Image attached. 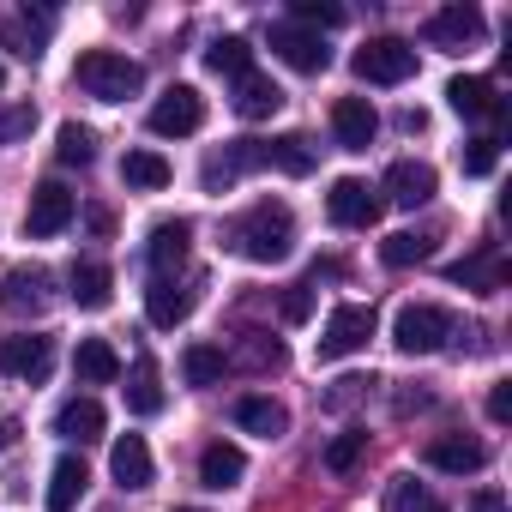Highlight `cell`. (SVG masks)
Instances as JSON below:
<instances>
[{
	"label": "cell",
	"mask_w": 512,
	"mask_h": 512,
	"mask_svg": "<svg viewBox=\"0 0 512 512\" xmlns=\"http://www.w3.org/2000/svg\"><path fill=\"white\" fill-rule=\"evenodd\" d=\"M290 241H296V217H290V205H272V199L247 205V211L229 223V247L241 253V260H253V266L284 260Z\"/></svg>",
	"instance_id": "obj_1"
},
{
	"label": "cell",
	"mask_w": 512,
	"mask_h": 512,
	"mask_svg": "<svg viewBox=\"0 0 512 512\" xmlns=\"http://www.w3.org/2000/svg\"><path fill=\"white\" fill-rule=\"evenodd\" d=\"M73 79H79V91L97 97V103H127V97H139L145 67L127 61V55H115V49H91V55H79Z\"/></svg>",
	"instance_id": "obj_2"
},
{
	"label": "cell",
	"mask_w": 512,
	"mask_h": 512,
	"mask_svg": "<svg viewBox=\"0 0 512 512\" xmlns=\"http://www.w3.org/2000/svg\"><path fill=\"white\" fill-rule=\"evenodd\" d=\"M446 338H452V314H446L440 302H410V308H398V320H392V344H398L404 356H434Z\"/></svg>",
	"instance_id": "obj_3"
},
{
	"label": "cell",
	"mask_w": 512,
	"mask_h": 512,
	"mask_svg": "<svg viewBox=\"0 0 512 512\" xmlns=\"http://www.w3.org/2000/svg\"><path fill=\"white\" fill-rule=\"evenodd\" d=\"M350 67H356V79H368V85H404V79H416V49H410L404 37H368Z\"/></svg>",
	"instance_id": "obj_4"
},
{
	"label": "cell",
	"mask_w": 512,
	"mask_h": 512,
	"mask_svg": "<svg viewBox=\"0 0 512 512\" xmlns=\"http://www.w3.org/2000/svg\"><path fill=\"white\" fill-rule=\"evenodd\" d=\"M374 308H362V302H338L332 308V320H326V332H320V362H344V356H356L368 338H374Z\"/></svg>",
	"instance_id": "obj_5"
},
{
	"label": "cell",
	"mask_w": 512,
	"mask_h": 512,
	"mask_svg": "<svg viewBox=\"0 0 512 512\" xmlns=\"http://www.w3.org/2000/svg\"><path fill=\"white\" fill-rule=\"evenodd\" d=\"M73 217H79V193H73L67 181H43V187L31 193V205H25V235H31V241H49V235H61Z\"/></svg>",
	"instance_id": "obj_6"
},
{
	"label": "cell",
	"mask_w": 512,
	"mask_h": 512,
	"mask_svg": "<svg viewBox=\"0 0 512 512\" xmlns=\"http://www.w3.org/2000/svg\"><path fill=\"white\" fill-rule=\"evenodd\" d=\"M205 127V97L193 85H169L157 103H151V133L157 139H187Z\"/></svg>",
	"instance_id": "obj_7"
},
{
	"label": "cell",
	"mask_w": 512,
	"mask_h": 512,
	"mask_svg": "<svg viewBox=\"0 0 512 512\" xmlns=\"http://www.w3.org/2000/svg\"><path fill=\"white\" fill-rule=\"evenodd\" d=\"M326 211H332V223H338V229H368V223H380L386 199H380V187H368V181L344 175V181H332Z\"/></svg>",
	"instance_id": "obj_8"
},
{
	"label": "cell",
	"mask_w": 512,
	"mask_h": 512,
	"mask_svg": "<svg viewBox=\"0 0 512 512\" xmlns=\"http://www.w3.org/2000/svg\"><path fill=\"white\" fill-rule=\"evenodd\" d=\"M272 55L284 61V67H296V73H326L332 67V49L320 43V31H302V25H272Z\"/></svg>",
	"instance_id": "obj_9"
},
{
	"label": "cell",
	"mask_w": 512,
	"mask_h": 512,
	"mask_svg": "<svg viewBox=\"0 0 512 512\" xmlns=\"http://www.w3.org/2000/svg\"><path fill=\"white\" fill-rule=\"evenodd\" d=\"M55 368V344L37 338V332H19V338H0V374H19V380H49Z\"/></svg>",
	"instance_id": "obj_10"
},
{
	"label": "cell",
	"mask_w": 512,
	"mask_h": 512,
	"mask_svg": "<svg viewBox=\"0 0 512 512\" xmlns=\"http://www.w3.org/2000/svg\"><path fill=\"white\" fill-rule=\"evenodd\" d=\"M332 133H338V145H344V151H368V145H374V133H380L374 103H368V97H338V109H332Z\"/></svg>",
	"instance_id": "obj_11"
},
{
	"label": "cell",
	"mask_w": 512,
	"mask_h": 512,
	"mask_svg": "<svg viewBox=\"0 0 512 512\" xmlns=\"http://www.w3.org/2000/svg\"><path fill=\"white\" fill-rule=\"evenodd\" d=\"M434 187H440V175H434L428 163H416V157H398V163L386 169V193H392V205H404V211L428 205Z\"/></svg>",
	"instance_id": "obj_12"
},
{
	"label": "cell",
	"mask_w": 512,
	"mask_h": 512,
	"mask_svg": "<svg viewBox=\"0 0 512 512\" xmlns=\"http://www.w3.org/2000/svg\"><path fill=\"white\" fill-rule=\"evenodd\" d=\"M0 308L7 314H43L49 308V272L43 266H19V272H7V284H0Z\"/></svg>",
	"instance_id": "obj_13"
},
{
	"label": "cell",
	"mask_w": 512,
	"mask_h": 512,
	"mask_svg": "<svg viewBox=\"0 0 512 512\" xmlns=\"http://www.w3.org/2000/svg\"><path fill=\"white\" fill-rule=\"evenodd\" d=\"M187 241H193V223H187V217H163V223L151 229L145 260H151V272H157V278H169V272L187 260Z\"/></svg>",
	"instance_id": "obj_14"
},
{
	"label": "cell",
	"mask_w": 512,
	"mask_h": 512,
	"mask_svg": "<svg viewBox=\"0 0 512 512\" xmlns=\"http://www.w3.org/2000/svg\"><path fill=\"white\" fill-rule=\"evenodd\" d=\"M482 31H488V25H482L476 7H446V13L428 19V43H434V49H452V55L470 49V43H482Z\"/></svg>",
	"instance_id": "obj_15"
},
{
	"label": "cell",
	"mask_w": 512,
	"mask_h": 512,
	"mask_svg": "<svg viewBox=\"0 0 512 512\" xmlns=\"http://www.w3.org/2000/svg\"><path fill=\"white\" fill-rule=\"evenodd\" d=\"M67 296H73L85 314H97V308L115 302V272H109L103 260H79V266L67 272Z\"/></svg>",
	"instance_id": "obj_16"
},
{
	"label": "cell",
	"mask_w": 512,
	"mask_h": 512,
	"mask_svg": "<svg viewBox=\"0 0 512 512\" xmlns=\"http://www.w3.org/2000/svg\"><path fill=\"white\" fill-rule=\"evenodd\" d=\"M235 422H241L247 434H260V440H278V434H290V410H284L278 398H266V392H247V398H235Z\"/></svg>",
	"instance_id": "obj_17"
},
{
	"label": "cell",
	"mask_w": 512,
	"mask_h": 512,
	"mask_svg": "<svg viewBox=\"0 0 512 512\" xmlns=\"http://www.w3.org/2000/svg\"><path fill=\"white\" fill-rule=\"evenodd\" d=\"M145 314H151V326L175 332V326L193 314V290L175 284V278H151V290H145Z\"/></svg>",
	"instance_id": "obj_18"
},
{
	"label": "cell",
	"mask_w": 512,
	"mask_h": 512,
	"mask_svg": "<svg viewBox=\"0 0 512 512\" xmlns=\"http://www.w3.org/2000/svg\"><path fill=\"white\" fill-rule=\"evenodd\" d=\"M103 428H109V416H103L97 398H67V404L55 410V434H61V440L91 446V440H103Z\"/></svg>",
	"instance_id": "obj_19"
},
{
	"label": "cell",
	"mask_w": 512,
	"mask_h": 512,
	"mask_svg": "<svg viewBox=\"0 0 512 512\" xmlns=\"http://www.w3.org/2000/svg\"><path fill=\"white\" fill-rule=\"evenodd\" d=\"M428 464L446 470V476H470V470L488 464V446L482 440H464V434H440V440H428Z\"/></svg>",
	"instance_id": "obj_20"
},
{
	"label": "cell",
	"mask_w": 512,
	"mask_h": 512,
	"mask_svg": "<svg viewBox=\"0 0 512 512\" xmlns=\"http://www.w3.org/2000/svg\"><path fill=\"white\" fill-rule=\"evenodd\" d=\"M446 103H452L464 121H500V97H494V85H488V79L458 73V79L446 85Z\"/></svg>",
	"instance_id": "obj_21"
},
{
	"label": "cell",
	"mask_w": 512,
	"mask_h": 512,
	"mask_svg": "<svg viewBox=\"0 0 512 512\" xmlns=\"http://www.w3.org/2000/svg\"><path fill=\"white\" fill-rule=\"evenodd\" d=\"M73 374H79L85 386H115V380H121V356H115V344H109V338H79V350H73Z\"/></svg>",
	"instance_id": "obj_22"
},
{
	"label": "cell",
	"mask_w": 512,
	"mask_h": 512,
	"mask_svg": "<svg viewBox=\"0 0 512 512\" xmlns=\"http://www.w3.org/2000/svg\"><path fill=\"white\" fill-rule=\"evenodd\" d=\"M241 476H247V452H241V446L211 440V446L199 452V482H205V488H217V494H223V488H235Z\"/></svg>",
	"instance_id": "obj_23"
},
{
	"label": "cell",
	"mask_w": 512,
	"mask_h": 512,
	"mask_svg": "<svg viewBox=\"0 0 512 512\" xmlns=\"http://www.w3.org/2000/svg\"><path fill=\"white\" fill-rule=\"evenodd\" d=\"M284 109V91L266 79V73H241L235 79V115L241 121H266V115H278Z\"/></svg>",
	"instance_id": "obj_24"
},
{
	"label": "cell",
	"mask_w": 512,
	"mask_h": 512,
	"mask_svg": "<svg viewBox=\"0 0 512 512\" xmlns=\"http://www.w3.org/2000/svg\"><path fill=\"white\" fill-rule=\"evenodd\" d=\"M109 470H115V482L121 488H151V446L139 440V434H121L115 440V452H109Z\"/></svg>",
	"instance_id": "obj_25"
},
{
	"label": "cell",
	"mask_w": 512,
	"mask_h": 512,
	"mask_svg": "<svg viewBox=\"0 0 512 512\" xmlns=\"http://www.w3.org/2000/svg\"><path fill=\"white\" fill-rule=\"evenodd\" d=\"M85 482H91L85 458L61 452V458H55V470H49V512H73V506L85 500Z\"/></svg>",
	"instance_id": "obj_26"
},
{
	"label": "cell",
	"mask_w": 512,
	"mask_h": 512,
	"mask_svg": "<svg viewBox=\"0 0 512 512\" xmlns=\"http://www.w3.org/2000/svg\"><path fill=\"white\" fill-rule=\"evenodd\" d=\"M247 169H266V139H235L223 157H211V163H205V187L235 181V175H247Z\"/></svg>",
	"instance_id": "obj_27"
},
{
	"label": "cell",
	"mask_w": 512,
	"mask_h": 512,
	"mask_svg": "<svg viewBox=\"0 0 512 512\" xmlns=\"http://www.w3.org/2000/svg\"><path fill=\"white\" fill-rule=\"evenodd\" d=\"M121 181L139 187V193H163V187L175 181V169H169L163 151H127V157H121Z\"/></svg>",
	"instance_id": "obj_28"
},
{
	"label": "cell",
	"mask_w": 512,
	"mask_h": 512,
	"mask_svg": "<svg viewBox=\"0 0 512 512\" xmlns=\"http://www.w3.org/2000/svg\"><path fill=\"white\" fill-rule=\"evenodd\" d=\"M127 410L133 416H157L163 410V386H157V362L151 356H139L133 374H127Z\"/></svg>",
	"instance_id": "obj_29"
},
{
	"label": "cell",
	"mask_w": 512,
	"mask_h": 512,
	"mask_svg": "<svg viewBox=\"0 0 512 512\" xmlns=\"http://www.w3.org/2000/svg\"><path fill=\"white\" fill-rule=\"evenodd\" d=\"M428 253H434V235H422V229H398V235H386V241H380V260H386L392 272L422 266Z\"/></svg>",
	"instance_id": "obj_30"
},
{
	"label": "cell",
	"mask_w": 512,
	"mask_h": 512,
	"mask_svg": "<svg viewBox=\"0 0 512 512\" xmlns=\"http://www.w3.org/2000/svg\"><path fill=\"white\" fill-rule=\"evenodd\" d=\"M223 368H229V356H223L217 344H187V350H181V380H187V386H217Z\"/></svg>",
	"instance_id": "obj_31"
},
{
	"label": "cell",
	"mask_w": 512,
	"mask_h": 512,
	"mask_svg": "<svg viewBox=\"0 0 512 512\" xmlns=\"http://www.w3.org/2000/svg\"><path fill=\"white\" fill-rule=\"evenodd\" d=\"M205 67H211V73H223V79L253 73V49H247V37H217V43L205 49Z\"/></svg>",
	"instance_id": "obj_32"
},
{
	"label": "cell",
	"mask_w": 512,
	"mask_h": 512,
	"mask_svg": "<svg viewBox=\"0 0 512 512\" xmlns=\"http://www.w3.org/2000/svg\"><path fill=\"white\" fill-rule=\"evenodd\" d=\"M266 163L284 169V175H308V169H314V145H308L302 133H284V139L266 145Z\"/></svg>",
	"instance_id": "obj_33"
},
{
	"label": "cell",
	"mask_w": 512,
	"mask_h": 512,
	"mask_svg": "<svg viewBox=\"0 0 512 512\" xmlns=\"http://www.w3.org/2000/svg\"><path fill=\"white\" fill-rule=\"evenodd\" d=\"M362 452H368V428H344V434L326 446V470H332V476H350V470L362 464Z\"/></svg>",
	"instance_id": "obj_34"
},
{
	"label": "cell",
	"mask_w": 512,
	"mask_h": 512,
	"mask_svg": "<svg viewBox=\"0 0 512 512\" xmlns=\"http://www.w3.org/2000/svg\"><path fill=\"white\" fill-rule=\"evenodd\" d=\"M235 362H247V368H284V344L272 338L266 344V332H241V344H235Z\"/></svg>",
	"instance_id": "obj_35"
},
{
	"label": "cell",
	"mask_w": 512,
	"mask_h": 512,
	"mask_svg": "<svg viewBox=\"0 0 512 512\" xmlns=\"http://www.w3.org/2000/svg\"><path fill=\"white\" fill-rule=\"evenodd\" d=\"M55 157H61L67 169H85V163L97 157V139H91V127L67 121V127H61V145H55Z\"/></svg>",
	"instance_id": "obj_36"
},
{
	"label": "cell",
	"mask_w": 512,
	"mask_h": 512,
	"mask_svg": "<svg viewBox=\"0 0 512 512\" xmlns=\"http://www.w3.org/2000/svg\"><path fill=\"white\" fill-rule=\"evenodd\" d=\"M386 506H392V512H446V506L416 482V476H398V482H392V494H386Z\"/></svg>",
	"instance_id": "obj_37"
},
{
	"label": "cell",
	"mask_w": 512,
	"mask_h": 512,
	"mask_svg": "<svg viewBox=\"0 0 512 512\" xmlns=\"http://www.w3.org/2000/svg\"><path fill=\"white\" fill-rule=\"evenodd\" d=\"M290 25H302V31H332V25H344V7H332V0H296L290 7Z\"/></svg>",
	"instance_id": "obj_38"
},
{
	"label": "cell",
	"mask_w": 512,
	"mask_h": 512,
	"mask_svg": "<svg viewBox=\"0 0 512 512\" xmlns=\"http://www.w3.org/2000/svg\"><path fill=\"white\" fill-rule=\"evenodd\" d=\"M446 278L452 284H476V290H500L506 284V272L494 260H458V266H446Z\"/></svg>",
	"instance_id": "obj_39"
},
{
	"label": "cell",
	"mask_w": 512,
	"mask_h": 512,
	"mask_svg": "<svg viewBox=\"0 0 512 512\" xmlns=\"http://www.w3.org/2000/svg\"><path fill=\"white\" fill-rule=\"evenodd\" d=\"M458 163H464V175H494V163H500V139H470Z\"/></svg>",
	"instance_id": "obj_40"
},
{
	"label": "cell",
	"mask_w": 512,
	"mask_h": 512,
	"mask_svg": "<svg viewBox=\"0 0 512 512\" xmlns=\"http://www.w3.org/2000/svg\"><path fill=\"white\" fill-rule=\"evenodd\" d=\"M31 127H37V109H31V103H7V109H0V145L25 139Z\"/></svg>",
	"instance_id": "obj_41"
},
{
	"label": "cell",
	"mask_w": 512,
	"mask_h": 512,
	"mask_svg": "<svg viewBox=\"0 0 512 512\" xmlns=\"http://www.w3.org/2000/svg\"><path fill=\"white\" fill-rule=\"evenodd\" d=\"M368 386H374L368 374H344V380H338V386L326 392V410H350V404H356V398H362Z\"/></svg>",
	"instance_id": "obj_42"
},
{
	"label": "cell",
	"mask_w": 512,
	"mask_h": 512,
	"mask_svg": "<svg viewBox=\"0 0 512 512\" xmlns=\"http://www.w3.org/2000/svg\"><path fill=\"white\" fill-rule=\"evenodd\" d=\"M308 314H314V290H308V284H296V290H284V320H290V326H302Z\"/></svg>",
	"instance_id": "obj_43"
},
{
	"label": "cell",
	"mask_w": 512,
	"mask_h": 512,
	"mask_svg": "<svg viewBox=\"0 0 512 512\" xmlns=\"http://www.w3.org/2000/svg\"><path fill=\"white\" fill-rule=\"evenodd\" d=\"M488 422H500V428L512 422V380H494L488 386Z\"/></svg>",
	"instance_id": "obj_44"
},
{
	"label": "cell",
	"mask_w": 512,
	"mask_h": 512,
	"mask_svg": "<svg viewBox=\"0 0 512 512\" xmlns=\"http://www.w3.org/2000/svg\"><path fill=\"white\" fill-rule=\"evenodd\" d=\"M476 512H506V494H500V488H482V494H476Z\"/></svg>",
	"instance_id": "obj_45"
},
{
	"label": "cell",
	"mask_w": 512,
	"mask_h": 512,
	"mask_svg": "<svg viewBox=\"0 0 512 512\" xmlns=\"http://www.w3.org/2000/svg\"><path fill=\"white\" fill-rule=\"evenodd\" d=\"M13 440H19V422H13V416H0V452H7Z\"/></svg>",
	"instance_id": "obj_46"
},
{
	"label": "cell",
	"mask_w": 512,
	"mask_h": 512,
	"mask_svg": "<svg viewBox=\"0 0 512 512\" xmlns=\"http://www.w3.org/2000/svg\"><path fill=\"white\" fill-rule=\"evenodd\" d=\"M175 512H199V506H175Z\"/></svg>",
	"instance_id": "obj_47"
},
{
	"label": "cell",
	"mask_w": 512,
	"mask_h": 512,
	"mask_svg": "<svg viewBox=\"0 0 512 512\" xmlns=\"http://www.w3.org/2000/svg\"><path fill=\"white\" fill-rule=\"evenodd\" d=\"M0 85H7V67H0Z\"/></svg>",
	"instance_id": "obj_48"
}]
</instances>
